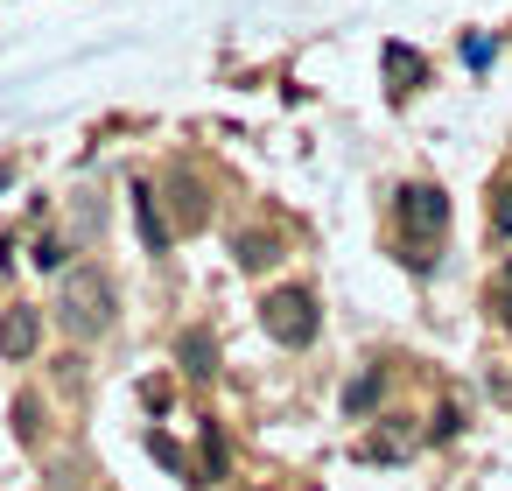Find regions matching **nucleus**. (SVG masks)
<instances>
[{
    "mask_svg": "<svg viewBox=\"0 0 512 491\" xmlns=\"http://www.w3.org/2000/svg\"><path fill=\"white\" fill-rule=\"evenodd\" d=\"M113 316H120L113 274H106V267H71L64 288H57V323H64V337H106Z\"/></svg>",
    "mask_w": 512,
    "mask_h": 491,
    "instance_id": "nucleus-1",
    "label": "nucleus"
},
{
    "mask_svg": "<svg viewBox=\"0 0 512 491\" xmlns=\"http://www.w3.org/2000/svg\"><path fill=\"white\" fill-rule=\"evenodd\" d=\"M260 316H267V337H274V344H288V351L316 344V295H309V288H274V295L260 302Z\"/></svg>",
    "mask_w": 512,
    "mask_h": 491,
    "instance_id": "nucleus-2",
    "label": "nucleus"
},
{
    "mask_svg": "<svg viewBox=\"0 0 512 491\" xmlns=\"http://www.w3.org/2000/svg\"><path fill=\"white\" fill-rule=\"evenodd\" d=\"M442 225H449V197L435 190V183H414V190H400V232L407 239H442Z\"/></svg>",
    "mask_w": 512,
    "mask_h": 491,
    "instance_id": "nucleus-3",
    "label": "nucleus"
},
{
    "mask_svg": "<svg viewBox=\"0 0 512 491\" xmlns=\"http://www.w3.org/2000/svg\"><path fill=\"white\" fill-rule=\"evenodd\" d=\"M36 344H43V316L15 302L8 316H0V358H36Z\"/></svg>",
    "mask_w": 512,
    "mask_h": 491,
    "instance_id": "nucleus-4",
    "label": "nucleus"
},
{
    "mask_svg": "<svg viewBox=\"0 0 512 491\" xmlns=\"http://www.w3.org/2000/svg\"><path fill=\"white\" fill-rule=\"evenodd\" d=\"M134 225H141V246H148V253H169L176 232H169V218H162V204H155L148 183H134Z\"/></svg>",
    "mask_w": 512,
    "mask_h": 491,
    "instance_id": "nucleus-5",
    "label": "nucleus"
},
{
    "mask_svg": "<svg viewBox=\"0 0 512 491\" xmlns=\"http://www.w3.org/2000/svg\"><path fill=\"white\" fill-rule=\"evenodd\" d=\"M176 358H183V372H190V379H211V372H218V337H211V330H183Z\"/></svg>",
    "mask_w": 512,
    "mask_h": 491,
    "instance_id": "nucleus-6",
    "label": "nucleus"
},
{
    "mask_svg": "<svg viewBox=\"0 0 512 491\" xmlns=\"http://www.w3.org/2000/svg\"><path fill=\"white\" fill-rule=\"evenodd\" d=\"M232 253H239V267H246V274H260V267H274V260H281V246H274L267 232H246V239H232Z\"/></svg>",
    "mask_w": 512,
    "mask_h": 491,
    "instance_id": "nucleus-7",
    "label": "nucleus"
},
{
    "mask_svg": "<svg viewBox=\"0 0 512 491\" xmlns=\"http://www.w3.org/2000/svg\"><path fill=\"white\" fill-rule=\"evenodd\" d=\"M379 386H386V372H365L358 386H344V414H372L379 407Z\"/></svg>",
    "mask_w": 512,
    "mask_h": 491,
    "instance_id": "nucleus-8",
    "label": "nucleus"
},
{
    "mask_svg": "<svg viewBox=\"0 0 512 491\" xmlns=\"http://www.w3.org/2000/svg\"><path fill=\"white\" fill-rule=\"evenodd\" d=\"M176 218H183V232L204 225V197H197V183H176Z\"/></svg>",
    "mask_w": 512,
    "mask_h": 491,
    "instance_id": "nucleus-9",
    "label": "nucleus"
},
{
    "mask_svg": "<svg viewBox=\"0 0 512 491\" xmlns=\"http://www.w3.org/2000/svg\"><path fill=\"white\" fill-rule=\"evenodd\" d=\"M15 428H22V442H43V407H36V393L15 400Z\"/></svg>",
    "mask_w": 512,
    "mask_h": 491,
    "instance_id": "nucleus-10",
    "label": "nucleus"
},
{
    "mask_svg": "<svg viewBox=\"0 0 512 491\" xmlns=\"http://www.w3.org/2000/svg\"><path fill=\"white\" fill-rule=\"evenodd\" d=\"M386 64H393V78H407V92L421 85V57H414V50H400V43H393V50H386Z\"/></svg>",
    "mask_w": 512,
    "mask_h": 491,
    "instance_id": "nucleus-11",
    "label": "nucleus"
},
{
    "mask_svg": "<svg viewBox=\"0 0 512 491\" xmlns=\"http://www.w3.org/2000/svg\"><path fill=\"white\" fill-rule=\"evenodd\" d=\"M491 309H498V316H505V323H512V267H505V274H498V281H491Z\"/></svg>",
    "mask_w": 512,
    "mask_h": 491,
    "instance_id": "nucleus-12",
    "label": "nucleus"
},
{
    "mask_svg": "<svg viewBox=\"0 0 512 491\" xmlns=\"http://www.w3.org/2000/svg\"><path fill=\"white\" fill-rule=\"evenodd\" d=\"M491 225H498V232H505V239H512V183H505V190H498V204H491Z\"/></svg>",
    "mask_w": 512,
    "mask_h": 491,
    "instance_id": "nucleus-13",
    "label": "nucleus"
}]
</instances>
